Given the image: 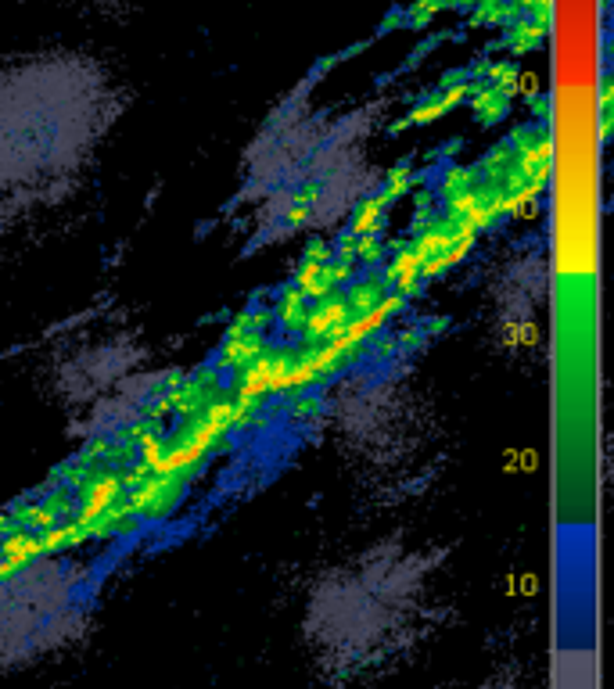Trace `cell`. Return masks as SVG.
<instances>
[{"mask_svg":"<svg viewBox=\"0 0 614 689\" xmlns=\"http://www.w3.org/2000/svg\"><path fill=\"white\" fill-rule=\"evenodd\" d=\"M126 112L97 54L33 51L0 62V219L65 201Z\"/></svg>","mask_w":614,"mask_h":689,"instance_id":"cell-1","label":"cell"},{"mask_svg":"<svg viewBox=\"0 0 614 689\" xmlns=\"http://www.w3.org/2000/svg\"><path fill=\"white\" fill-rule=\"evenodd\" d=\"M439 553L381 539L327 567L306 600V632L316 661L334 675H360L399 661L431 618Z\"/></svg>","mask_w":614,"mask_h":689,"instance_id":"cell-2","label":"cell"},{"mask_svg":"<svg viewBox=\"0 0 614 689\" xmlns=\"http://www.w3.org/2000/svg\"><path fill=\"white\" fill-rule=\"evenodd\" d=\"M370 180L356 115L291 108L252 144L241 201L270 237L313 234L352 209Z\"/></svg>","mask_w":614,"mask_h":689,"instance_id":"cell-3","label":"cell"},{"mask_svg":"<svg viewBox=\"0 0 614 689\" xmlns=\"http://www.w3.org/2000/svg\"><path fill=\"white\" fill-rule=\"evenodd\" d=\"M334 435L349 463L388 485L417 478L435 438V413L410 370H363L334 402Z\"/></svg>","mask_w":614,"mask_h":689,"instance_id":"cell-4","label":"cell"},{"mask_svg":"<svg viewBox=\"0 0 614 689\" xmlns=\"http://www.w3.org/2000/svg\"><path fill=\"white\" fill-rule=\"evenodd\" d=\"M83 578L69 564L22 560L0 571V661L26 664L72 643L87 621Z\"/></svg>","mask_w":614,"mask_h":689,"instance_id":"cell-5","label":"cell"},{"mask_svg":"<svg viewBox=\"0 0 614 689\" xmlns=\"http://www.w3.org/2000/svg\"><path fill=\"white\" fill-rule=\"evenodd\" d=\"M58 399L83 431H105L130 420L155 392L158 363L126 338H97L58 367Z\"/></svg>","mask_w":614,"mask_h":689,"instance_id":"cell-6","label":"cell"},{"mask_svg":"<svg viewBox=\"0 0 614 689\" xmlns=\"http://www.w3.org/2000/svg\"><path fill=\"white\" fill-rule=\"evenodd\" d=\"M65 4H76V8H87V11H123L133 0H65Z\"/></svg>","mask_w":614,"mask_h":689,"instance_id":"cell-7","label":"cell"}]
</instances>
